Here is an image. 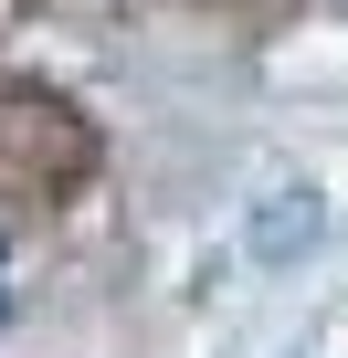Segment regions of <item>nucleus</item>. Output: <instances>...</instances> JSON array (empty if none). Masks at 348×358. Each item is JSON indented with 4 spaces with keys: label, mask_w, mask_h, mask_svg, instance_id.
<instances>
[{
    "label": "nucleus",
    "mask_w": 348,
    "mask_h": 358,
    "mask_svg": "<svg viewBox=\"0 0 348 358\" xmlns=\"http://www.w3.org/2000/svg\"><path fill=\"white\" fill-rule=\"evenodd\" d=\"M0 316H11V253H0Z\"/></svg>",
    "instance_id": "obj_1"
}]
</instances>
